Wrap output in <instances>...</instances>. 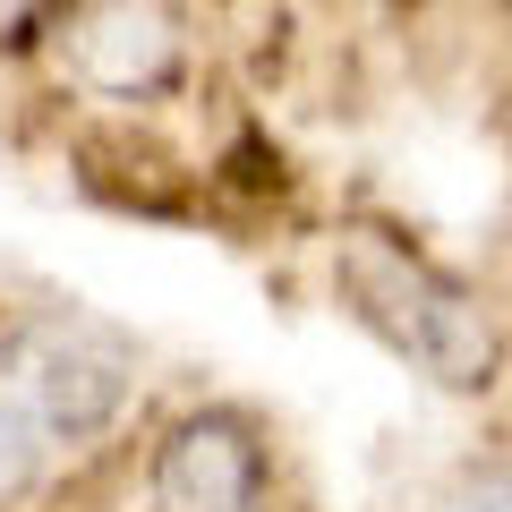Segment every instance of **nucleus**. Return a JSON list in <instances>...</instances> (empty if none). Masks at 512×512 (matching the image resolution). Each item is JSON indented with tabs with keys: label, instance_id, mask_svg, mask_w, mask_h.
<instances>
[{
	"label": "nucleus",
	"instance_id": "f257e3e1",
	"mask_svg": "<svg viewBox=\"0 0 512 512\" xmlns=\"http://www.w3.org/2000/svg\"><path fill=\"white\" fill-rule=\"evenodd\" d=\"M333 282H342L350 316H359L376 342H393L419 376L453 384V393L495 384V359H504L495 316L478 308V291H461L444 265H427L419 248H402V239H384V231H350L342 248H333Z\"/></svg>",
	"mask_w": 512,
	"mask_h": 512
},
{
	"label": "nucleus",
	"instance_id": "f03ea898",
	"mask_svg": "<svg viewBox=\"0 0 512 512\" xmlns=\"http://www.w3.org/2000/svg\"><path fill=\"white\" fill-rule=\"evenodd\" d=\"M128 402V359L86 325H26L0 342V410L35 427L43 453L86 444L120 419Z\"/></svg>",
	"mask_w": 512,
	"mask_h": 512
},
{
	"label": "nucleus",
	"instance_id": "7ed1b4c3",
	"mask_svg": "<svg viewBox=\"0 0 512 512\" xmlns=\"http://www.w3.org/2000/svg\"><path fill=\"white\" fill-rule=\"evenodd\" d=\"M154 512H265V453L231 410L180 419L154 453Z\"/></svg>",
	"mask_w": 512,
	"mask_h": 512
},
{
	"label": "nucleus",
	"instance_id": "20e7f679",
	"mask_svg": "<svg viewBox=\"0 0 512 512\" xmlns=\"http://www.w3.org/2000/svg\"><path fill=\"white\" fill-rule=\"evenodd\" d=\"M163 60H171V26H163L154 0H103L86 18V35H77V69L94 86H111V94L163 77Z\"/></svg>",
	"mask_w": 512,
	"mask_h": 512
},
{
	"label": "nucleus",
	"instance_id": "39448f33",
	"mask_svg": "<svg viewBox=\"0 0 512 512\" xmlns=\"http://www.w3.org/2000/svg\"><path fill=\"white\" fill-rule=\"evenodd\" d=\"M43 461H52V453H43V436H35V427H18L9 410H0V504L35 487V478H43Z\"/></svg>",
	"mask_w": 512,
	"mask_h": 512
},
{
	"label": "nucleus",
	"instance_id": "423d86ee",
	"mask_svg": "<svg viewBox=\"0 0 512 512\" xmlns=\"http://www.w3.org/2000/svg\"><path fill=\"white\" fill-rule=\"evenodd\" d=\"M444 512H512V478H470Z\"/></svg>",
	"mask_w": 512,
	"mask_h": 512
}]
</instances>
